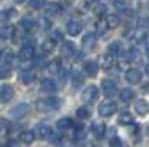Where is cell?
I'll use <instances>...</instances> for the list:
<instances>
[{"label":"cell","mask_w":149,"mask_h":147,"mask_svg":"<svg viewBox=\"0 0 149 147\" xmlns=\"http://www.w3.org/2000/svg\"><path fill=\"white\" fill-rule=\"evenodd\" d=\"M59 105H61V101L58 98H47V99H40L37 102V107L40 110H56V109H59Z\"/></svg>","instance_id":"cell-1"},{"label":"cell","mask_w":149,"mask_h":147,"mask_svg":"<svg viewBox=\"0 0 149 147\" xmlns=\"http://www.w3.org/2000/svg\"><path fill=\"white\" fill-rule=\"evenodd\" d=\"M29 110H31V105L27 104V102H21V104L15 105V107L11 109L10 115L13 118H23V117H26V115L29 114Z\"/></svg>","instance_id":"cell-2"},{"label":"cell","mask_w":149,"mask_h":147,"mask_svg":"<svg viewBox=\"0 0 149 147\" xmlns=\"http://www.w3.org/2000/svg\"><path fill=\"white\" fill-rule=\"evenodd\" d=\"M98 96H100V89H98L95 85H90L88 88L84 89V93H82L84 102H95L98 99Z\"/></svg>","instance_id":"cell-3"},{"label":"cell","mask_w":149,"mask_h":147,"mask_svg":"<svg viewBox=\"0 0 149 147\" xmlns=\"http://www.w3.org/2000/svg\"><path fill=\"white\" fill-rule=\"evenodd\" d=\"M116 110H117L116 102H111V101L103 102V104L100 105V109H98V112H100L101 117H111V115L116 114Z\"/></svg>","instance_id":"cell-4"},{"label":"cell","mask_w":149,"mask_h":147,"mask_svg":"<svg viewBox=\"0 0 149 147\" xmlns=\"http://www.w3.org/2000/svg\"><path fill=\"white\" fill-rule=\"evenodd\" d=\"M101 88H103L104 96L111 98V96H114V94H116V91H117V83L114 82V80L106 78V80H103V82H101Z\"/></svg>","instance_id":"cell-5"},{"label":"cell","mask_w":149,"mask_h":147,"mask_svg":"<svg viewBox=\"0 0 149 147\" xmlns=\"http://www.w3.org/2000/svg\"><path fill=\"white\" fill-rule=\"evenodd\" d=\"M34 54H36V46H34L32 43H24L23 46H21L19 58H21L23 61H29V59H32Z\"/></svg>","instance_id":"cell-6"},{"label":"cell","mask_w":149,"mask_h":147,"mask_svg":"<svg viewBox=\"0 0 149 147\" xmlns=\"http://www.w3.org/2000/svg\"><path fill=\"white\" fill-rule=\"evenodd\" d=\"M13 94H15V91H13V86L11 85H2L0 86V101L2 102L11 101V99H13Z\"/></svg>","instance_id":"cell-7"},{"label":"cell","mask_w":149,"mask_h":147,"mask_svg":"<svg viewBox=\"0 0 149 147\" xmlns=\"http://www.w3.org/2000/svg\"><path fill=\"white\" fill-rule=\"evenodd\" d=\"M66 31H68V34L72 35V37L79 35V34L82 32V24H80V21H77V19H71V21L68 22V26H66Z\"/></svg>","instance_id":"cell-8"},{"label":"cell","mask_w":149,"mask_h":147,"mask_svg":"<svg viewBox=\"0 0 149 147\" xmlns=\"http://www.w3.org/2000/svg\"><path fill=\"white\" fill-rule=\"evenodd\" d=\"M125 80L130 85H136V83L141 82V72L138 69H128L125 74Z\"/></svg>","instance_id":"cell-9"},{"label":"cell","mask_w":149,"mask_h":147,"mask_svg":"<svg viewBox=\"0 0 149 147\" xmlns=\"http://www.w3.org/2000/svg\"><path fill=\"white\" fill-rule=\"evenodd\" d=\"M82 45H84V50H93L95 45H96V35L88 32V34L84 35V40H82Z\"/></svg>","instance_id":"cell-10"},{"label":"cell","mask_w":149,"mask_h":147,"mask_svg":"<svg viewBox=\"0 0 149 147\" xmlns=\"http://www.w3.org/2000/svg\"><path fill=\"white\" fill-rule=\"evenodd\" d=\"M34 134H37L40 139H47V137L52 134V128H50L48 125H45V123H40V125H37L36 133H34Z\"/></svg>","instance_id":"cell-11"},{"label":"cell","mask_w":149,"mask_h":147,"mask_svg":"<svg viewBox=\"0 0 149 147\" xmlns=\"http://www.w3.org/2000/svg\"><path fill=\"white\" fill-rule=\"evenodd\" d=\"M84 70H85V74H87V75L95 77L98 74V70H100V66H98L95 61H87V62L84 64Z\"/></svg>","instance_id":"cell-12"},{"label":"cell","mask_w":149,"mask_h":147,"mask_svg":"<svg viewBox=\"0 0 149 147\" xmlns=\"http://www.w3.org/2000/svg\"><path fill=\"white\" fill-rule=\"evenodd\" d=\"M91 131H93V134L100 139V137H103L104 133H106V125H104L103 121H95V123L91 125Z\"/></svg>","instance_id":"cell-13"},{"label":"cell","mask_w":149,"mask_h":147,"mask_svg":"<svg viewBox=\"0 0 149 147\" xmlns=\"http://www.w3.org/2000/svg\"><path fill=\"white\" fill-rule=\"evenodd\" d=\"M56 83H55V80H52V78H43L42 80V89L43 91H47V93H55L56 91Z\"/></svg>","instance_id":"cell-14"},{"label":"cell","mask_w":149,"mask_h":147,"mask_svg":"<svg viewBox=\"0 0 149 147\" xmlns=\"http://www.w3.org/2000/svg\"><path fill=\"white\" fill-rule=\"evenodd\" d=\"M75 45L72 43V42H64L63 43V56H66V58H71V56H74V53H75Z\"/></svg>","instance_id":"cell-15"},{"label":"cell","mask_w":149,"mask_h":147,"mask_svg":"<svg viewBox=\"0 0 149 147\" xmlns=\"http://www.w3.org/2000/svg\"><path fill=\"white\" fill-rule=\"evenodd\" d=\"M56 126H58L59 131H68V130H71V128H74V121H72L71 118H61V120H58Z\"/></svg>","instance_id":"cell-16"},{"label":"cell","mask_w":149,"mask_h":147,"mask_svg":"<svg viewBox=\"0 0 149 147\" xmlns=\"http://www.w3.org/2000/svg\"><path fill=\"white\" fill-rule=\"evenodd\" d=\"M45 11H47L48 16H56V15H59V13L63 11V8H61L59 3H48V5L45 6Z\"/></svg>","instance_id":"cell-17"},{"label":"cell","mask_w":149,"mask_h":147,"mask_svg":"<svg viewBox=\"0 0 149 147\" xmlns=\"http://www.w3.org/2000/svg\"><path fill=\"white\" fill-rule=\"evenodd\" d=\"M114 64H116V58L111 56L109 53L104 54V56L101 58V67H103V69H111Z\"/></svg>","instance_id":"cell-18"},{"label":"cell","mask_w":149,"mask_h":147,"mask_svg":"<svg viewBox=\"0 0 149 147\" xmlns=\"http://www.w3.org/2000/svg\"><path fill=\"white\" fill-rule=\"evenodd\" d=\"M34 139H36V134H34V131H23V133L19 134V141L24 144H32Z\"/></svg>","instance_id":"cell-19"},{"label":"cell","mask_w":149,"mask_h":147,"mask_svg":"<svg viewBox=\"0 0 149 147\" xmlns=\"http://www.w3.org/2000/svg\"><path fill=\"white\" fill-rule=\"evenodd\" d=\"M135 109H136V112H138L139 115H146V114H148V110H149L148 101H144V99H139V101H136Z\"/></svg>","instance_id":"cell-20"},{"label":"cell","mask_w":149,"mask_h":147,"mask_svg":"<svg viewBox=\"0 0 149 147\" xmlns=\"http://www.w3.org/2000/svg\"><path fill=\"white\" fill-rule=\"evenodd\" d=\"M120 19L117 15H107L106 16V27L107 29H116L117 26H119Z\"/></svg>","instance_id":"cell-21"},{"label":"cell","mask_w":149,"mask_h":147,"mask_svg":"<svg viewBox=\"0 0 149 147\" xmlns=\"http://www.w3.org/2000/svg\"><path fill=\"white\" fill-rule=\"evenodd\" d=\"M119 96H120V101H122V102H130L133 98H135V91L130 89V88H125V89L120 91Z\"/></svg>","instance_id":"cell-22"},{"label":"cell","mask_w":149,"mask_h":147,"mask_svg":"<svg viewBox=\"0 0 149 147\" xmlns=\"http://www.w3.org/2000/svg\"><path fill=\"white\" fill-rule=\"evenodd\" d=\"M21 26H23V29H24V31L31 32V31H34V29H36L37 22L34 21L32 18H23V19H21Z\"/></svg>","instance_id":"cell-23"},{"label":"cell","mask_w":149,"mask_h":147,"mask_svg":"<svg viewBox=\"0 0 149 147\" xmlns=\"http://www.w3.org/2000/svg\"><path fill=\"white\" fill-rule=\"evenodd\" d=\"M109 54L111 56H119V54H122V43L120 42H112L109 45Z\"/></svg>","instance_id":"cell-24"},{"label":"cell","mask_w":149,"mask_h":147,"mask_svg":"<svg viewBox=\"0 0 149 147\" xmlns=\"http://www.w3.org/2000/svg\"><path fill=\"white\" fill-rule=\"evenodd\" d=\"M13 35H15V27L13 26H3V27L0 29V37L11 38Z\"/></svg>","instance_id":"cell-25"},{"label":"cell","mask_w":149,"mask_h":147,"mask_svg":"<svg viewBox=\"0 0 149 147\" xmlns=\"http://www.w3.org/2000/svg\"><path fill=\"white\" fill-rule=\"evenodd\" d=\"M72 83H74V86H80L82 83H84V74L80 72V70H74V72H72Z\"/></svg>","instance_id":"cell-26"},{"label":"cell","mask_w":149,"mask_h":147,"mask_svg":"<svg viewBox=\"0 0 149 147\" xmlns=\"http://www.w3.org/2000/svg\"><path fill=\"white\" fill-rule=\"evenodd\" d=\"M0 59H2V62H3V64H10V62H13V59H15L13 51H10V50L2 51V54H0Z\"/></svg>","instance_id":"cell-27"},{"label":"cell","mask_w":149,"mask_h":147,"mask_svg":"<svg viewBox=\"0 0 149 147\" xmlns=\"http://www.w3.org/2000/svg\"><path fill=\"white\" fill-rule=\"evenodd\" d=\"M34 78H36V75H34L32 70H26V72L21 74V82H23L24 85H29V83H32Z\"/></svg>","instance_id":"cell-28"},{"label":"cell","mask_w":149,"mask_h":147,"mask_svg":"<svg viewBox=\"0 0 149 147\" xmlns=\"http://www.w3.org/2000/svg\"><path fill=\"white\" fill-rule=\"evenodd\" d=\"M119 121L122 125H132L133 123V115L130 114V112H122L119 117Z\"/></svg>","instance_id":"cell-29"},{"label":"cell","mask_w":149,"mask_h":147,"mask_svg":"<svg viewBox=\"0 0 149 147\" xmlns=\"http://www.w3.org/2000/svg\"><path fill=\"white\" fill-rule=\"evenodd\" d=\"M53 50H55V43H53L52 40H45L42 43V53L43 54H50Z\"/></svg>","instance_id":"cell-30"},{"label":"cell","mask_w":149,"mask_h":147,"mask_svg":"<svg viewBox=\"0 0 149 147\" xmlns=\"http://www.w3.org/2000/svg\"><path fill=\"white\" fill-rule=\"evenodd\" d=\"M50 40H52L53 43H61V42L64 40V35H63L61 31H53V32H52V37H50Z\"/></svg>","instance_id":"cell-31"},{"label":"cell","mask_w":149,"mask_h":147,"mask_svg":"<svg viewBox=\"0 0 149 147\" xmlns=\"http://www.w3.org/2000/svg\"><path fill=\"white\" fill-rule=\"evenodd\" d=\"M16 16V10L10 8V10H5V11L0 13V19H3V21H7V19H11Z\"/></svg>","instance_id":"cell-32"},{"label":"cell","mask_w":149,"mask_h":147,"mask_svg":"<svg viewBox=\"0 0 149 147\" xmlns=\"http://www.w3.org/2000/svg\"><path fill=\"white\" fill-rule=\"evenodd\" d=\"M11 75V70L7 64H0V78H8Z\"/></svg>","instance_id":"cell-33"},{"label":"cell","mask_w":149,"mask_h":147,"mask_svg":"<svg viewBox=\"0 0 149 147\" xmlns=\"http://www.w3.org/2000/svg\"><path fill=\"white\" fill-rule=\"evenodd\" d=\"M77 117L82 118V120L88 118V117H90V109H88V107H79L77 109Z\"/></svg>","instance_id":"cell-34"},{"label":"cell","mask_w":149,"mask_h":147,"mask_svg":"<svg viewBox=\"0 0 149 147\" xmlns=\"http://www.w3.org/2000/svg\"><path fill=\"white\" fill-rule=\"evenodd\" d=\"M106 11H107V6L104 5V3H98V5L95 6V13H96L98 16H103V15H106Z\"/></svg>","instance_id":"cell-35"},{"label":"cell","mask_w":149,"mask_h":147,"mask_svg":"<svg viewBox=\"0 0 149 147\" xmlns=\"http://www.w3.org/2000/svg\"><path fill=\"white\" fill-rule=\"evenodd\" d=\"M29 5L32 6L34 10H39L42 6H45V0H29Z\"/></svg>","instance_id":"cell-36"},{"label":"cell","mask_w":149,"mask_h":147,"mask_svg":"<svg viewBox=\"0 0 149 147\" xmlns=\"http://www.w3.org/2000/svg\"><path fill=\"white\" fill-rule=\"evenodd\" d=\"M59 69H61V64H59V59H55L53 62H50L48 70H52V72H58Z\"/></svg>","instance_id":"cell-37"},{"label":"cell","mask_w":149,"mask_h":147,"mask_svg":"<svg viewBox=\"0 0 149 147\" xmlns=\"http://www.w3.org/2000/svg\"><path fill=\"white\" fill-rule=\"evenodd\" d=\"M111 147H122V141L119 137H112L111 139Z\"/></svg>","instance_id":"cell-38"},{"label":"cell","mask_w":149,"mask_h":147,"mask_svg":"<svg viewBox=\"0 0 149 147\" xmlns=\"http://www.w3.org/2000/svg\"><path fill=\"white\" fill-rule=\"evenodd\" d=\"M125 5L127 3L123 2V0H114V6H117V8H120V10L125 8Z\"/></svg>","instance_id":"cell-39"},{"label":"cell","mask_w":149,"mask_h":147,"mask_svg":"<svg viewBox=\"0 0 149 147\" xmlns=\"http://www.w3.org/2000/svg\"><path fill=\"white\" fill-rule=\"evenodd\" d=\"M36 66H39V67H45V66H47V61L43 59V58H40V59H37V61H36Z\"/></svg>","instance_id":"cell-40"},{"label":"cell","mask_w":149,"mask_h":147,"mask_svg":"<svg viewBox=\"0 0 149 147\" xmlns=\"http://www.w3.org/2000/svg\"><path fill=\"white\" fill-rule=\"evenodd\" d=\"M5 130H7V121L3 118H0V133H3Z\"/></svg>","instance_id":"cell-41"},{"label":"cell","mask_w":149,"mask_h":147,"mask_svg":"<svg viewBox=\"0 0 149 147\" xmlns=\"http://www.w3.org/2000/svg\"><path fill=\"white\" fill-rule=\"evenodd\" d=\"M104 26H106V24H104ZM104 26L103 24H98V34H104V32H106V31H104V29H106V27H104Z\"/></svg>","instance_id":"cell-42"},{"label":"cell","mask_w":149,"mask_h":147,"mask_svg":"<svg viewBox=\"0 0 149 147\" xmlns=\"http://www.w3.org/2000/svg\"><path fill=\"white\" fill-rule=\"evenodd\" d=\"M87 2H88V3H96L98 0H87Z\"/></svg>","instance_id":"cell-43"},{"label":"cell","mask_w":149,"mask_h":147,"mask_svg":"<svg viewBox=\"0 0 149 147\" xmlns=\"http://www.w3.org/2000/svg\"><path fill=\"white\" fill-rule=\"evenodd\" d=\"M16 3H23V2H26V0H15Z\"/></svg>","instance_id":"cell-44"},{"label":"cell","mask_w":149,"mask_h":147,"mask_svg":"<svg viewBox=\"0 0 149 147\" xmlns=\"http://www.w3.org/2000/svg\"><path fill=\"white\" fill-rule=\"evenodd\" d=\"M0 147H2V146H0Z\"/></svg>","instance_id":"cell-45"}]
</instances>
